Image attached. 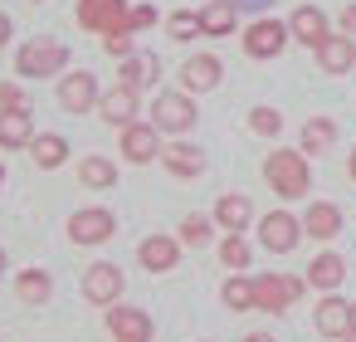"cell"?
Listing matches in <instances>:
<instances>
[{
  "instance_id": "obj_1",
  "label": "cell",
  "mask_w": 356,
  "mask_h": 342,
  "mask_svg": "<svg viewBox=\"0 0 356 342\" xmlns=\"http://www.w3.org/2000/svg\"><path fill=\"white\" fill-rule=\"evenodd\" d=\"M264 181L273 186V196L283 201H302L312 191V166H307V152H293V147H278L264 157Z\"/></svg>"
},
{
  "instance_id": "obj_2",
  "label": "cell",
  "mask_w": 356,
  "mask_h": 342,
  "mask_svg": "<svg viewBox=\"0 0 356 342\" xmlns=\"http://www.w3.org/2000/svg\"><path fill=\"white\" fill-rule=\"evenodd\" d=\"M307 293V279L298 274H254V308L259 313H288Z\"/></svg>"
},
{
  "instance_id": "obj_3",
  "label": "cell",
  "mask_w": 356,
  "mask_h": 342,
  "mask_svg": "<svg viewBox=\"0 0 356 342\" xmlns=\"http://www.w3.org/2000/svg\"><path fill=\"white\" fill-rule=\"evenodd\" d=\"M64 64H69V49L59 40H30L15 54V74L20 79H54V74H64Z\"/></svg>"
},
{
  "instance_id": "obj_4",
  "label": "cell",
  "mask_w": 356,
  "mask_h": 342,
  "mask_svg": "<svg viewBox=\"0 0 356 342\" xmlns=\"http://www.w3.org/2000/svg\"><path fill=\"white\" fill-rule=\"evenodd\" d=\"M195 93H186V88H176V93H156V103H152V123L161 127V132H171V137H181V132H191L195 127Z\"/></svg>"
},
{
  "instance_id": "obj_5",
  "label": "cell",
  "mask_w": 356,
  "mask_h": 342,
  "mask_svg": "<svg viewBox=\"0 0 356 342\" xmlns=\"http://www.w3.org/2000/svg\"><path fill=\"white\" fill-rule=\"evenodd\" d=\"M127 20H132L127 0H79V25L93 35H122V30H132Z\"/></svg>"
},
{
  "instance_id": "obj_6",
  "label": "cell",
  "mask_w": 356,
  "mask_h": 342,
  "mask_svg": "<svg viewBox=\"0 0 356 342\" xmlns=\"http://www.w3.org/2000/svg\"><path fill=\"white\" fill-rule=\"evenodd\" d=\"M288 40H293V30H288L283 20L264 15V20H254V25L244 30V54H249V59H278V54L288 49Z\"/></svg>"
},
{
  "instance_id": "obj_7",
  "label": "cell",
  "mask_w": 356,
  "mask_h": 342,
  "mask_svg": "<svg viewBox=\"0 0 356 342\" xmlns=\"http://www.w3.org/2000/svg\"><path fill=\"white\" fill-rule=\"evenodd\" d=\"M298 240H302V220H298V215H288V210H268V215L259 220V244H264L268 254H293Z\"/></svg>"
},
{
  "instance_id": "obj_8",
  "label": "cell",
  "mask_w": 356,
  "mask_h": 342,
  "mask_svg": "<svg viewBox=\"0 0 356 342\" xmlns=\"http://www.w3.org/2000/svg\"><path fill=\"white\" fill-rule=\"evenodd\" d=\"M118 235V220H113V210H103V205H88V210H74L69 215V240L74 244H103V240H113Z\"/></svg>"
},
{
  "instance_id": "obj_9",
  "label": "cell",
  "mask_w": 356,
  "mask_h": 342,
  "mask_svg": "<svg viewBox=\"0 0 356 342\" xmlns=\"http://www.w3.org/2000/svg\"><path fill=\"white\" fill-rule=\"evenodd\" d=\"M122 288H127V279H122L118 264H88V274H83V298H88V303L113 308V303L122 298Z\"/></svg>"
},
{
  "instance_id": "obj_10",
  "label": "cell",
  "mask_w": 356,
  "mask_h": 342,
  "mask_svg": "<svg viewBox=\"0 0 356 342\" xmlns=\"http://www.w3.org/2000/svg\"><path fill=\"white\" fill-rule=\"evenodd\" d=\"M108 332H113V342H152V313H142V308H132V303H113L108 308Z\"/></svg>"
},
{
  "instance_id": "obj_11",
  "label": "cell",
  "mask_w": 356,
  "mask_h": 342,
  "mask_svg": "<svg viewBox=\"0 0 356 342\" xmlns=\"http://www.w3.org/2000/svg\"><path fill=\"white\" fill-rule=\"evenodd\" d=\"M122 157L147 166V162H161V127L156 123H127L122 127Z\"/></svg>"
},
{
  "instance_id": "obj_12",
  "label": "cell",
  "mask_w": 356,
  "mask_h": 342,
  "mask_svg": "<svg viewBox=\"0 0 356 342\" xmlns=\"http://www.w3.org/2000/svg\"><path fill=\"white\" fill-rule=\"evenodd\" d=\"M98 79L88 74V69H79V74H69V79H59V108L64 113H88V108H98Z\"/></svg>"
},
{
  "instance_id": "obj_13",
  "label": "cell",
  "mask_w": 356,
  "mask_h": 342,
  "mask_svg": "<svg viewBox=\"0 0 356 342\" xmlns=\"http://www.w3.org/2000/svg\"><path fill=\"white\" fill-rule=\"evenodd\" d=\"M312 54H317V69L332 74V79H341V74L356 69V40H351V35H327Z\"/></svg>"
},
{
  "instance_id": "obj_14",
  "label": "cell",
  "mask_w": 356,
  "mask_h": 342,
  "mask_svg": "<svg viewBox=\"0 0 356 342\" xmlns=\"http://www.w3.org/2000/svg\"><path fill=\"white\" fill-rule=\"evenodd\" d=\"M220 79H225V64L215 54H191L181 64V88L186 93H210V88H220Z\"/></svg>"
},
{
  "instance_id": "obj_15",
  "label": "cell",
  "mask_w": 356,
  "mask_h": 342,
  "mask_svg": "<svg viewBox=\"0 0 356 342\" xmlns=\"http://www.w3.org/2000/svg\"><path fill=\"white\" fill-rule=\"evenodd\" d=\"M137 259H142L147 274H171V269L181 264V240H171V235H147V240L137 244Z\"/></svg>"
},
{
  "instance_id": "obj_16",
  "label": "cell",
  "mask_w": 356,
  "mask_h": 342,
  "mask_svg": "<svg viewBox=\"0 0 356 342\" xmlns=\"http://www.w3.org/2000/svg\"><path fill=\"white\" fill-rule=\"evenodd\" d=\"M98 118H103L108 127H127V123H137V88L113 84V88L98 98Z\"/></svg>"
},
{
  "instance_id": "obj_17",
  "label": "cell",
  "mask_w": 356,
  "mask_h": 342,
  "mask_svg": "<svg viewBox=\"0 0 356 342\" xmlns=\"http://www.w3.org/2000/svg\"><path fill=\"white\" fill-rule=\"evenodd\" d=\"M312 322H317V332L322 337H346L351 332V303L346 298H337V293H322V303H317V313H312Z\"/></svg>"
},
{
  "instance_id": "obj_18",
  "label": "cell",
  "mask_w": 356,
  "mask_h": 342,
  "mask_svg": "<svg viewBox=\"0 0 356 342\" xmlns=\"http://www.w3.org/2000/svg\"><path fill=\"white\" fill-rule=\"evenodd\" d=\"M40 132H35V118L30 108H0V147L15 152V147H30Z\"/></svg>"
},
{
  "instance_id": "obj_19",
  "label": "cell",
  "mask_w": 356,
  "mask_h": 342,
  "mask_svg": "<svg viewBox=\"0 0 356 342\" xmlns=\"http://www.w3.org/2000/svg\"><path fill=\"white\" fill-rule=\"evenodd\" d=\"M288 30H293V40H298V45H307V49H317V45L332 35L327 15H322L317 6H298V10L288 15Z\"/></svg>"
},
{
  "instance_id": "obj_20",
  "label": "cell",
  "mask_w": 356,
  "mask_h": 342,
  "mask_svg": "<svg viewBox=\"0 0 356 342\" xmlns=\"http://www.w3.org/2000/svg\"><path fill=\"white\" fill-rule=\"evenodd\" d=\"M225 235H244L249 230V220H254V205H249V196H239V191H229V196H220L215 201V215H210Z\"/></svg>"
},
{
  "instance_id": "obj_21",
  "label": "cell",
  "mask_w": 356,
  "mask_h": 342,
  "mask_svg": "<svg viewBox=\"0 0 356 342\" xmlns=\"http://www.w3.org/2000/svg\"><path fill=\"white\" fill-rule=\"evenodd\" d=\"M302 235H307V240H317V244L337 240V235H341V210H337L332 201H312V205H307V215H302Z\"/></svg>"
},
{
  "instance_id": "obj_22",
  "label": "cell",
  "mask_w": 356,
  "mask_h": 342,
  "mask_svg": "<svg viewBox=\"0 0 356 342\" xmlns=\"http://www.w3.org/2000/svg\"><path fill=\"white\" fill-rule=\"evenodd\" d=\"M161 79V59L156 54H147V49H137V54H127L122 59V69H118V84H127V88H152Z\"/></svg>"
},
{
  "instance_id": "obj_23",
  "label": "cell",
  "mask_w": 356,
  "mask_h": 342,
  "mask_svg": "<svg viewBox=\"0 0 356 342\" xmlns=\"http://www.w3.org/2000/svg\"><path fill=\"white\" fill-rule=\"evenodd\" d=\"M341 279H346V259H341V254H332V249H322V254L307 264V283H312V288H322V293H337V288H341Z\"/></svg>"
},
{
  "instance_id": "obj_24",
  "label": "cell",
  "mask_w": 356,
  "mask_h": 342,
  "mask_svg": "<svg viewBox=\"0 0 356 342\" xmlns=\"http://www.w3.org/2000/svg\"><path fill=\"white\" fill-rule=\"evenodd\" d=\"M234 25H239V6H234V0H210V6L200 10V35H210V40L234 35Z\"/></svg>"
},
{
  "instance_id": "obj_25",
  "label": "cell",
  "mask_w": 356,
  "mask_h": 342,
  "mask_svg": "<svg viewBox=\"0 0 356 342\" xmlns=\"http://www.w3.org/2000/svg\"><path fill=\"white\" fill-rule=\"evenodd\" d=\"M161 166L171 176H200L205 171V152L191 147V142H171V147H161Z\"/></svg>"
},
{
  "instance_id": "obj_26",
  "label": "cell",
  "mask_w": 356,
  "mask_h": 342,
  "mask_svg": "<svg viewBox=\"0 0 356 342\" xmlns=\"http://www.w3.org/2000/svg\"><path fill=\"white\" fill-rule=\"evenodd\" d=\"M298 142H302L298 152H307V157H327V152H332V142H337V123H332V118H307Z\"/></svg>"
},
{
  "instance_id": "obj_27",
  "label": "cell",
  "mask_w": 356,
  "mask_h": 342,
  "mask_svg": "<svg viewBox=\"0 0 356 342\" xmlns=\"http://www.w3.org/2000/svg\"><path fill=\"white\" fill-rule=\"evenodd\" d=\"M30 152H35V166H40V171H59V166L69 162V142H64L59 132H40V137L30 142Z\"/></svg>"
},
{
  "instance_id": "obj_28",
  "label": "cell",
  "mask_w": 356,
  "mask_h": 342,
  "mask_svg": "<svg viewBox=\"0 0 356 342\" xmlns=\"http://www.w3.org/2000/svg\"><path fill=\"white\" fill-rule=\"evenodd\" d=\"M79 181H83L88 191H113V186H118L113 157H79Z\"/></svg>"
},
{
  "instance_id": "obj_29",
  "label": "cell",
  "mask_w": 356,
  "mask_h": 342,
  "mask_svg": "<svg viewBox=\"0 0 356 342\" xmlns=\"http://www.w3.org/2000/svg\"><path fill=\"white\" fill-rule=\"evenodd\" d=\"M15 293H20V303H49L54 298V279L44 269H25V274H15Z\"/></svg>"
},
{
  "instance_id": "obj_30",
  "label": "cell",
  "mask_w": 356,
  "mask_h": 342,
  "mask_svg": "<svg viewBox=\"0 0 356 342\" xmlns=\"http://www.w3.org/2000/svg\"><path fill=\"white\" fill-rule=\"evenodd\" d=\"M220 298H225V308H229V313H249V308H254V279L229 274V279H225V288H220Z\"/></svg>"
},
{
  "instance_id": "obj_31",
  "label": "cell",
  "mask_w": 356,
  "mask_h": 342,
  "mask_svg": "<svg viewBox=\"0 0 356 342\" xmlns=\"http://www.w3.org/2000/svg\"><path fill=\"white\" fill-rule=\"evenodd\" d=\"M249 259H254V249H249V240H244V235H225V240H220V264H225V269L244 274V269H249Z\"/></svg>"
},
{
  "instance_id": "obj_32",
  "label": "cell",
  "mask_w": 356,
  "mask_h": 342,
  "mask_svg": "<svg viewBox=\"0 0 356 342\" xmlns=\"http://www.w3.org/2000/svg\"><path fill=\"white\" fill-rule=\"evenodd\" d=\"M210 235H215V220H210V215H186V220H181V230H176V240H181V244H191V249L210 244Z\"/></svg>"
},
{
  "instance_id": "obj_33",
  "label": "cell",
  "mask_w": 356,
  "mask_h": 342,
  "mask_svg": "<svg viewBox=\"0 0 356 342\" xmlns=\"http://www.w3.org/2000/svg\"><path fill=\"white\" fill-rule=\"evenodd\" d=\"M249 132L278 137V132H283V113H278V108H254V113H249Z\"/></svg>"
},
{
  "instance_id": "obj_34",
  "label": "cell",
  "mask_w": 356,
  "mask_h": 342,
  "mask_svg": "<svg viewBox=\"0 0 356 342\" xmlns=\"http://www.w3.org/2000/svg\"><path fill=\"white\" fill-rule=\"evenodd\" d=\"M166 35H171V40H195V35H200V15H191V10H176V15L166 20Z\"/></svg>"
},
{
  "instance_id": "obj_35",
  "label": "cell",
  "mask_w": 356,
  "mask_h": 342,
  "mask_svg": "<svg viewBox=\"0 0 356 342\" xmlns=\"http://www.w3.org/2000/svg\"><path fill=\"white\" fill-rule=\"evenodd\" d=\"M103 49H108L113 59H127V54H137V49H132V30H122V35H103Z\"/></svg>"
},
{
  "instance_id": "obj_36",
  "label": "cell",
  "mask_w": 356,
  "mask_h": 342,
  "mask_svg": "<svg viewBox=\"0 0 356 342\" xmlns=\"http://www.w3.org/2000/svg\"><path fill=\"white\" fill-rule=\"evenodd\" d=\"M127 25H132V35H137V30H152V25H156V6H132V20H127Z\"/></svg>"
},
{
  "instance_id": "obj_37",
  "label": "cell",
  "mask_w": 356,
  "mask_h": 342,
  "mask_svg": "<svg viewBox=\"0 0 356 342\" xmlns=\"http://www.w3.org/2000/svg\"><path fill=\"white\" fill-rule=\"evenodd\" d=\"M0 108H30L20 84H0Z\"/></svg>"
},
{
  "instance_id": "obj_38",
  "label": "cell",
  "mask_w": 356,
  "mask_h": 342,
  "mask_svg": "<svg viewBox=\"0 0 356 342\" xmlns=\"http://www.w3.org/2000/svg\"><path fill=\"white\" fill-rule=\"evenodd\" d=\"M337 35H351V40H356V0H351V6H341V15H337Z\"/></svg>"
},
{
  "instance_id": "obj_39",
  "label": "cell",
  "mask_w": 356,
  "mask_h": 342,
  "mask_svg": "<svg viewBox=\"0 0 356 342\" xmlns=\"http://www.w3.org/2000/svg\"><path fill=\"white\" fill-rule=\"evenodd\" d=\"M10 45V15H0V49Z\"/></svg>"
},
{
  "instance_id": "obj_40",
  "label": "cell",
  "mask_w": 356,
  "mask_h": 342,
  "mask_svg": "<svg viewBox=\"0 0 356 342\" xmlns=\"http://www.w3.org/2000/svg\"><path fill=\"white\" fill-rule=\"evenodd\" d=\"M244 342H273V337H268V332H249Z\"/></svg>"
},
{
  "instance_id": "obj_41",
  "label": "cell",
  "mask_w": 356,
  "mask_h": 342,
  "mask_svg": "<svg viewBox=\"0 0 356 342\" xmlns=\"http://www.w3.org/2000/svg\"><path fill=\"white\" fill-rule=\"evenodd\" d=\"M346 176L356 181V147H351V162H346Z\"/></svg>"
},
{
  "instance_id": "obj_42",
  "label": "cell",
  "mask_w": 356,
  "mask_h": 342,
  "mask_svg": "<svg viewBox=\"0 0 356 342\" xmlns=\"http://www.w3.org/2000/svg\"><path fill=\"white\" fill-rule=\"evenodd\" d=\"M234 6H268V0H234Z\"/></svg>"
},
{
  "instance_id": "obj_43",
  "label": "cell",
  "mask_w": 356,
  "mask_h": 342,
  "mask_svg": "<svg viewBox=\"0 0 356 342\" xmlns=\"http://www.w3.org/2000/svg\"><path fill=\"white\" fill-rule=\"evenodd\" d=\"M341 342H356V327H351V332H346V337H341Z\"/></svg>"
},
{
  "instance_id": "obj_44",
  "label": "cell",
  "mask_w": 356,
  "mask_h": 342,
  "mask_svg": "<svg viewBox=\"0 0 356 342\" xmlns=\"http://www.w3.org/2000/svg\"><path fill=\"white\" fill-rule=\"evenodd\" d=\"M0 274H6V249H0Z\"/></svg>"
},
{
  "instance_id": "obj_45",
  "label": "cell",
  "mask_w": 356,
  "mask_h": 342,
  "mask_svg": "<svg viewBox=\"0 0 356 342\" xmlns=\"http://www.w3.org/2000/svg\"><path fill=\"white\" fill-rule=\"evenodd\" d=\"M351 327H356V303H351Z\"/></svg>"
},
{
  "instance_id": "obj_46",
  "label": "cell",
  "mask_w": 356,
  "mask_h": 342,
  "mask_svg": "<svg viewBox=\"0 0 356 342\" xmlns=\"http://www.w3.org/2000/svg\"><path fill=\"white\" fill-rule=\"evenodd\" d=\"M0 186H6V166H0Z\"/></svg>"
},
{
  "instance_id": "obj_47",
  "label": "cell",
  "mask_w": 356,
  "mask_h": 342,
  "mask_svg": "<svg viewBox=\"0 0 356 342\" xmlns=\"http://www.w3.org/2000/svg\"><path fill=\"white\" fill-rule=\"evenodd\" d=\"M30 6H40V0H30Z\"/></svg>"
},
{
  "instance_id": "obj_48",
  "label": "cell",
  "mask_w": 356,
  "mask_h": 342,
  "mask_svg": "<svg viewBox=\"0 0 356 342\" xmlns=\"http://www.w3.org/2000/svg\"><path fill=\"white\" fill-rule=\"evenodd\" d=\"M205 342H210V337H205Z\"/></svg>"
}]
</instances>
